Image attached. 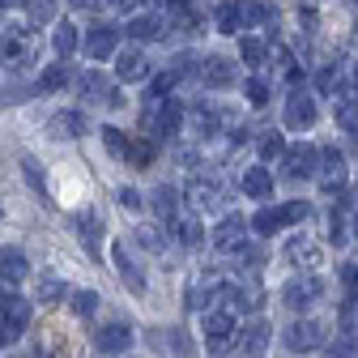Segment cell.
Instances as JSON below:
<instances>
[{
  "instance_id": "cell-6",
  "label": "cell",
  "mask_w": 358,
  "mask_h": 358,
  "mask_svg": "<svg viewBox=\"0 0 358 358\" xmlns=\"http://www.w3.org/2000/svg\"><path fill=\"white\" fill-rule=\"evenodd\" d=\"M320 150L316 145H290L286 154H282V166H286V175L290 179H307V175H320Z\"/></svg>"
},
{
  "instance_id": "cell-20",
  "label": "cell",
  "mask_w": 358,
  "mask_h": 358,
  "mask_svg": "<svg viewBox=\"0 0 358 358\" xmlns=\"http://www.w3.org/2000/svg\"><path fill=\"white\" fill-rule=\"evenodd\" d=\"M73 81V69L60 60V64H48V69H43V77H38V85L34 90H43V94H52V90H64Z\"/></svg>"
},
{
  "instance_id": "cell-25",
  "label": "cell",
  "mask_w": 358,
  "mask_h": 358,
  "mask_svg": "<svg viewBox=\"0 0 358 358\" xmlns=\"http://www.w3.org/2000/svg\"><path fill=\"white\" fill-rule=\"evenodd\" d=\"M205 337H235V311H209Z\"/></svg>"
},
{
  "instance_id": "cell-39",
  "label": "cell",
  "mask_w": 358,
  "mask_h": 358,
  "mask_svg": "<svg viewBox=\"0 0 358 358\" xmlns=\"http://www.w3.org/2000/svg\"><path fill=\"white\" fill-rule=\"evenodd\" d=\"M243 94H248L252 107H264V103H268V81H264V77H252V81L243 85Z\"/></svg>"
},
{
  "instance_id": "cell-50",
  "label": "cell",
  "mask_w": 358,
  "mask_h": 358,
  "mask_svg": "<svg viewBox=\"0 0 358 358\" xmlns=\"http://www.w3.org/2000/svg\"><path fill=\"white\" fill-rule=\"evenodd\" d=\"M111 5H120V9H128V5H137V0H111Z\"/></svg>"
},
{
  "instance_id": "cell-22",
  "label": "cell",
  "mask_w": 358,
  "mask_h": 358,
  "mask_svg": "<svg viewBox=\"0 0 358 358\" xmlns=\"http://www.w3.org/2000/svg\"><path fill=\"white\" fill-rule=\"evenodd\" d=\"M213 22H217L222 34L243 30V5H231V0H227V5H217V9H213Z\"/></svg>"
},
{
  "instance_id": "cell-21",
  "label": "cell",
  "mask_w": 358,
  "mask_h": 358,
  "mask_svg": "<svg viewBox=\"0 0 358 358\" xmlns=\"http://www.w3.org/2000/svg\"><path fill=\"white\" fill-rule=\"evenodd\" d=\"M115 77H120V81H141V77H150V64H145V56H141V52H124V56H120V69H115Z\"/></svg>"
},
{
  "instance_id": "cell-2",
  "label": "cell",
  "mask_w": 358,
  "mask_h": 358,
  "mask_svg": "<svg viewBox=\"0 0 358 358\" xmlns=\"http://www.w3.org/2000/svg\"><path fill=\"white\" fill-rule=\"evenodd\" d=\"M320 294H324V282H320L316 273H307V278H290V282L282 286V299H286V307H290V311L311 307Z\"/></svg>"
},
{
  "instance_id": "cell-8",
  "label": "cell",
  "mask_w": 358,
  "mask_h": 358,
  "mask_svg": "<svg viewBox=\"0 0 358 358\" xmlns=\"http://www.w3.org/2000/svg\"><path fill=\"white\" fill-rule=\"evenodd\" d=\"M85 132H90V124H85L81 111H60V115L48 120V137H56V141H77Z\"/></svg>"
},
{
  "instance_id": "cell-45",
  "label": "cell",
  "mask_w": 358,
  "mask_h": 358,
  "mask_svg": "<svg viewBox=\"0 0 358 358\" xmlns=\"http://www.w3.org/2000/svg\"><path fill=\"white\" fill-rule=\"evenodd\" d=\"M120 205L124 209H141V192L137 188H120Z\"/></svg>"
},
{
  "instance_id": "cell-53",
  "label": "cell",
  "mask_w": 358,
  "mask_h": 358,
  "mask_svg": "<svg viewBox=\"0 0 358 358\" xmlns=\"http://www.w3.org/2000/svg\"><path fill=\"white\" fill-rule=\"evenodd\" d=\"M0 5H22V0H0Z\"/></svg>"
},
{
  "instance_id": "cell-32",
  "label": "cell",
  "mask_w": 358,
  "mask_h": 358,
  "mask_svg": "<svg viewBox=\"0 0 358 358\" xmlns=\"http://www.w3.org/2000/svg\"><path fill=\"white\" fill-rule=\"evenodd\" d=\"M64 299V282L56 273H43L38 278V303H60Z\"/></svg>"
},
{
  "instance_id": "cell-26",
  "label": "cell",
  "mask_w": 358,
  "mask_h": 358,
  "mask_svg": "<svg viewBox=\"0 0 358 358\" xmlns=\"http://www.w3.org/2000/svg\"><path fill=\"white\" fill-rule=\"evenodd\" d=\"M248 227H252L256 235H278V231L286 227V217H282V209H260V213L248 222Z\"/></svg>"
},
{
  "instance_id": "cell-15",
  "label": "cell",
  "mask_w": 358,
  "mask_h": 358,
  "mask_svg": "<svg viewBox=\"0 0 358 358\" xmlns=\"http://www.w3.org/2000/svg\"><path fill=\"white\" fill-rule=\"evenodd\" d=\"M30 52H34L30 30H9L5 38H0V60H22V56H30Z\"/></svg>"
},
{
  "instance_id": "cell-5",
  "label": "cell",
  "mask_w": 358,
  "mask_h": 358,
  "mask_svg": "<svg viewBox=\"0 0 358 358\" xmlns=\"http://www.w3.org/2000/svg\"><path fill=\"white\" fill-rule=\"evenodd\" d=\"M73 231H77L81 248L99 260V248H103V217H99L94 209H77V213H73Z\"/></svg>"
},
{
  "instance_id": "cell-11",
  "label": "cell",
  "mask_w": 358,
  "mask_h": 358,
  "mask_svg": "<svg viewBox=\"0 0 358 358\" xmlns=\"http://www.w3.org/2000/svg\"><path fill=\"white\" fill-rule=\"evenodd\" d=\"M111 256H115V268H120V282H124L132 294H145V273H141V264L128 256V248H124V243H115V252H111Z\"/></svg>"
},
{
  "instance_id": "cell-10",
  "label": "cell",
  "mask_w": 358,
  "mask_h": 358,
  "mask_svg": "<svg viewBox=\"0 0 358 358\" xmlns=\"http://www.w3.org/2000/svg\"><path fill=\"white\" fill-rule=\"evenodd\" d=\"M26 278H30V260H26V252H22V248H0V282L17 286V282H26Z\"/></svg>"
},
{
  "instance_id": "cell-37",
  "label": "cell",
  "mask_w": 358,
  "mask_h": 358,
  "mask_svg": "<svg viewBox=\"0 0 358 358\" xmlns=\"http://www.w3.org/2000/svg\"><path fill=\"white\" fill-rule=\"evenodd\" d=\"M26 13H30V26H43V22L56 17V0H30Z\"/></svg>"
},
{
  "instance_id": "cell-1",
  "label": "cell",
  "mask_w": 358,
  "mask_h": 358,
  "mask_svg": "<svg viewBox=\"0 0 358 358\" xmlns=\"http://www.w3.org/2000/svg\"><path fill=\"white\" fill-rule=\"evenodd\" d=\"M0 329L9 333V341H17L26 329H30V299L22 294H0Z\"/></svg>"
},
{
  "instance_id": "cell-27",
  "label": "cell",
  "mask_w": 358,
  "mask_h": 358,
  "mask_svg": "<svg viewBox=\"0 0 358 358\" xmlns=\"http://www.w3.org/2000/svg\"><path fill=\"white\" fill-rule=\"evenodd\" d=\"M286 256H290L294 264H307V268H320V248H316V243H307V239H294V243L286 248Z\"/></svg>"
},
{
  "instance_id": "cell-43",
  "label": "cell",
  "mask_w": 358,
  "mask_h": 358,
  "mask_svg": "<svg viewBox=\"0 0 358 358\" xmlns=\"http://www.w3.org/2000/svg\"><path fill=\"white\" fill-rule=\"evenodd\" d=\"M282 217H286V227L303 222V217H307V201H286V205H282Z\"/></svg>"
},
{
  "instance_id": "cell-7",
  "label": "cell",
  "mask_w": 358,
  "mask_h": 358,
  "mask_svg": "<svg viewBox=\"0 0 358 358\" xmlns=\"http://www.w3.org/2000/svg\"><path fill=\"white\" fill-rule=\"evenodd\" d=\"M94 350L99 354H128L132 350V329L124 320H107L99 333H94Z\"/></svg>"
},
{
  "instance_id": "cell-38",
  "label": "cell",
  "mask_w": 358,
  "mask_h": 358,
  "mask_svg": "<svg viewBox=\"0 0 358 358\" xmlns=\"http://www.w3.org/2000/svg\"><path fill=\"white\" fill-rule=\"evenodd\" d=\"M316 85H320V94H337V90H341V69L337 64H324L316 73Z\"/></svg>"
},
{
  "instance_id": "cell-35",
  "label": "cell",
  "mask_w": 358,
  "mask_h": 358,
  "mask_svg": "<svg viewBox=\"0 0 358 358\" xmlns=\"http://www.w3.org/2000/svg\"><path fill=\"white\" fill-rule=\"evenodd\" d=\"M99 303H103V299H99L94 290H77V294H73V311H77L81 320H90V316H94V311H99Z\"/></svg>"
},
{
  "instance_id": "cell-36",
  "label": "cell",
  "mask_w": 358,
  "mask_h": 358,
  "mask_svg": "<svg viewBox=\"0 0 358 358\" xmlns=\"http://www.w3.org/2000/svg\"><path fill=\"white\" fill-rule=\"evenodd\" d=\"M239 5H243V22H252V26H264L273 17V9H268L264 0H239Z\"/></svg>"
},
{
  "instance_id": "cell-19",
  "label": "cell",
  "mask_w": 358,
  "mask_h": 358,
  "mask_svg": "<svg viewBox=\"0 0 358 358\" xmlns=\"http://www.w3.org/2000/svg\"><path fill=\"white\" fill-rule=\"evenodd\" d=\"M222 299L231 303V311H243V316H252V311L260 307V294L252 286H222Z\"/></svg>"
},
{
  "instance_id": "cell-16",
  "label": "cell",
  "mask_w": 358,
  "mask_h": 358,
  "mask_svg": "<svg viewBox=\"0 0 358 358\" xmlns=\"http://www.w3.org/2000/svg\"><path fill=\"white\" fill-rule=\"evenodd\" d=\"M243 192L252 201H268V196H273V175H268V166H252L243 175Z\"/></svg>"
},
{
  "instance_id": "cell-14",
  "label": "cell",
  "mask_w": 358,
  "mask_h": 358,
  "mask_svg": "<svg viewBox=\"0 0 358 358\" xmlns=\"http://www.w3.org/2000/svg\"><path fill=\"white\" fill-rule=\"evenodd\" d=\"M77 90H81L85 103H107V99H111V85H107V77H103L99 69L81 73V77H77Z\"/></svg>"
},
{
  "instance_id": "cell-48",
  "label": "cell",
  "mask_w": 358,
  "mask_h": 358,
  "mask_svg": "<svg viewBox=\"0 0 358 358\" xmlns=\"http://www.w3.org/2000/svg\"><path fill=\"white\" fill-rule=\"evenodd\" d=\"M73 5H77V9H94V5H99V0H73Z\"/></svg>"
},
{
  "instance_id": "cell-40",
  "label": "cell",
  "mask_w": 358,
  "mask_h": 358,
  "mask_svg": "<svg viewBox=\"0 0 358 358\" xmlns=\"http://www.w3.org/2000/svg\"><path fill=\"white\" fill-rule=\"evenodd\" d=\"M282 154H286V141L278 137V132L260 137V158H264V162H273V158H282Z\"/></svg>"
},
{
  "instance_id": "cell-41",
  "label": "cell",
  "mask_w": 358,
  "mask_h": 358,
  "mask_svg": "<svg viewBox=\"0 0 358 358\" xmlns=\"http://www.w3.org/2000/svg\"><path fill=\"white\" fill-rule=\"evenodd\" d=\"M239 52H243L248 64H264V43H260V38H243V43H239Z\"/></svg>"
},
{
  "instance_id": "cell-28",
  "label": "cell",
  "mask_w": 358,
  "mask_h": 358,
  "mask_svg": "<svg viewBox=\"0 0 358 358\" xmlns=\"http://www.w3.org/2000/svg\"><path fill=\"white\" fill-rule=\"evenodd\" d=\"M175 235H179V248H201V243H205V227H201L196 217L179 222V227H175Z\"/></svg>"
},
{
  "instance_id": "cell-51",
  "label": "cell",
  "mask_w": 358,
  "mask_h": 358,
  "mask_svg": "<svg viewBox=\"0 0 358 358\" xmlns=\"http://www.w3.org/2000/svg\"><path fill=\"white\" fill-rule=\"evenodd\" d=\"M354 103H358V69H354Z\"/></svg>"
},
{
  "instance_id": "cell-33",
  "label": "cell",
  "mask_w": 358,
  "mask_h": 358,
  "mask_svg": "<svg viewBox=\"0 0 358 358\" xmlns=\"http://www.w3.org/2000/svg\"><path fill=\"white\" fill-rule=\"evenodd\" d=\"M52 43H56V52H60V56H69V52H77V48H81V38H77V30H73L69 22H64V26H56Z\"/></svg>"
},
{
  "instance_id": "cell-3",
  "label": "cell",
  "mask_w": 358,
  "mask_h": 358,
  "mask_svg": "<svg viewBox=\"0 0 358 358\" xmlns=\"http://www.w3.org/2000/svg\"><path fill=\"white\" fill-rule=\"evenodd\" d=\"M81 48H85L90 60H107V56H115V48H120V30H115L111 22H94Z\"/></svg>"
},
{
  "instance_id": "cell-30",
  "label": "cell",
  "mask_w": 358,
  "mask_h": 358,
  "mask_svg": "<svg viewBox=\"0 0 358 358\" xmlns=\"http://www.w3.org/2000/svg\"><path fill=\"white\" fill-rule=\"evenodd\" d=\"M154 154H158V150H154V141H141V137H137V141H132V145H128V162H132V166H137V171H145V166H154Z\"/></svg>"
},
{
  "instance_id": "cell-4",
  "label": "cell",
  "mask_w": 358,
  "mask_h": 358,
  "mask_svg": "<svg viewBox=\"0 0 358 358\" xmlns=\"http://www.w3.org/2000/svg\"><path fill=\"white\" fill-rule=\"evenodd\" d=\"M286 345L294 354H311V350H320L324 345V324L320 320H294L286 329Z\"/></svg>"
},
{
  "instance_id": "cell-23",
  "label": "cell",
  "mask_w": 358,
  "mask_h": 358,
  "mask_svg": "<svg viewBox=\"0 0 358 358\" xmlns=\"http://www.w3.org/2000/svg\"><path fill=\"white\" fill-rule=\"evenodd\" d=\"M154 213H158L162 222H175V213H179V192L166 188V184H158V188H154Z\"/></svg>"
},
{
  "instance_id": "cell-29",
  "label": "cell",
  "mask_w": 358,
  "mask_h": 358,
  "mask_svg": "<svg viewBox=\"0 0 358 358\" xmlns=\"http://www.w3.org/2000/svg\"><path fill=\"white\" fill-rule=\"evenodd\" d=\"M217 124H222V115H217L213 107H196V111H192V128H196V137H213Z\"/></svg>"
},
{
  "instance_id": "cell-31",
  "label": "cell",
  "mask_w": 358,
  "mask_h": 358,
  "mask_svg": "<svg viewBox=\"0 0 358 358\" xmlns=\"http://www.w3.org/2000/svg\"><path fill=\"white\" fill-rule=\"evenodd\" d=\"M22 175H26V184H30L38 196H48V179H43V162H38V158H22Z\"/></svg>"
},
{
  "instance_id": "cell-9",
  "label": "cell",
  "mask_w": 358,
  "mask_h": 358,
  "mask_svg": "<svg viewBox=\"0 0 358 358\" xmlns=\"http://www.w3.org/2000/svg\"><path fill=\"white\" fill-rule=\"evenodd\" d=\"M243 231H248V222L239 217V213H227L217 222V231H213V243L222 248V252H239L243 248Z\"/></svg>"
},
{
  "instance_id": "cell-34",
  "label": "cell",
  "mask_w": 358,
  "mask_h": 358,
  "mask_svg": "<svg viewBox=\"0 0 358 358\" xmlns=\"http://www.w3.org/2000/svg\"><path fill=\"white\" fill-rule=\"evenodd\" d=\"M99 132H103V145H107L111 154H120V158H128V145H132V141L124 137V132H120L115 124H107V128H99Z\"/></svg>"
},
{
  "instance_id": "cell-24",
  "label": "cell",
  "mask_w": 358,
  "mask_h": 358,
  "mask_svg": "<svg viewBox=\"0 0 358 358\" xmlns=\"http://www.w3.org/2000/svg\"><path fill=\"white\" fill-rule=\"evenodd\" d=\"M158 30H162V22L154 17V13H141V17H132L128 22V38H137V43H150V38H158Z\"/></svg>"
},
{
  "instance_id": "cell-17",
  "label": "cell",
  "mask_w": 358,
  "mask_h": 358,
  "mask_svg": "<svg viewBox=\"0 0 358 358\" xmlns=\"http://www.w3.org/2000/svg\"><path fill=\"white\" fill-rule=\"evenodd\" d=\"M188 196H192V205L196 209H213L217 201H222V184H217V179H192V188H188Z\"/></svg>"
},
{
  "instance_id": "cell-46",
  "label": "cell",
  "mask_w": 358,
  "mask_h": 358,
  "mask_svg": "<svg viewBox=\"0 0 358 358\" xmlns=\"http://www.w3.org/2000/svg\"><path fill=\"white\" fill-rule=\"evenodd\" d=\"M231 341H235V337H205L209 354H227V350H231Z\"/></svg>"
},
{
  "instance_id": "cell-47",
  "label": "cell",
  "mask_w": 358,
  "mask_h": 358,
  "mask_svg": "<svg viewBox=\"0 0 358 358\" xmlns=\"http://www.w3.org/2000/svg\"><path fill=\"white\" fill-rule=\"evenodd\" d=\"M137 239H141V248H154V252H158V248H162V243H158V235H154V231H137Z\"/></svg>"
},
{
  "instance_id": "cell-42",
  "label": "cell",
  "mask_w": 358,
  "mask_h": 358,
  "mask_svg": "<svg viewBox=\"0 0 358 358\" xmlns=\"http://www.w3.org/2000/svg\"><path fill=\"white\" fill-rule=\"evenodd\" d=\"M337 278H341L345 294H350V299H358V264H341V268H337Z\"/></svg>"
},
{
  "instance_id": "cell-49",
  "label": "cell",
  "mask_w": 358,
  "mask_h": 358,
  "mask_svg": "<svg viewBox=\"0 0 358 358\" xmlns=\"http://www.w3.org/2000/svg\"><path fill=\"white\" fill-rule=\"evenodd\" d=\"M345 132H350V137H354V150H358V124H354V128H345Z\"/></svg>"
},
{
  "instance_id": "cell-12",
  "label": "cell",
  "mask_w": 358,
  "mask_h": 358,
  "mask_svg": "<svg viewBox=\"0 0 358 358\" xmlns=\"http://www.w3.org/2000/svg\"><path fill=\"white\" fill-rule=\"evenodd\" d=\"M311 124H316V103H311L307 94H290V99H286V128L303 132V128H311Z\"/></svg>"
},
{
  "instance_id": "cell-44",
  "label": "cell",
  "mask_w": 358,
  "mask_h": 358,
  "mask_svg": "<svg viewBox=\"0 0 358 358\" xmlns=\"http://www.w3.org/2000/svg\"><path fill=\"white\" fill-rule=\"evenodd\" d=\"M329 239H333V243H345V239H350V235H345V217H341L337 209L329 213Z\"/></svg>"
},
{
  "instance_id": "cell-52",
  "label": "cell",
  "mask_w": 358,
  "mask_h": 358,
  "mask_svg": "<svg viewBox=\"0 0 358 358\" xmlns=\"http://www.w3.org/2000/svg\"><path fill=\"white\" fill-rule=\"evenodd\" d=\"M354 239H358V213H354Z\"/></svg>"
},
{
  "instance_id": "cell-18",
  "label": "cell",
  "mask_w": 358,
  "mask_h": 358,
  "mask_svg": "<svg viewBox=\"0 0 358 358\" xmlns=\"http://www.w3.org/2000/svg\"><path fill=\"white\" fill-rule=\"evenodd\" d=\"M264 345H268V324H264V320H252V324L243 329V337H239V350H243L248 358H260Z\"/></svg>"
},
{
  "instance_id": "cell-13",
  "label": "cell",
  "mask_w": 358,
  "mask_h": 358,
  "mask_svg": "<svg viewBox=\"0 0 358 358\" xmlns=\"http://www.w3.org/2000/svg\"><path fill=\"white\" fill-rule=\"evenodd\" d=\"M231 81H235V64H231V60L209 56V60L201 64V85H209V90H227Z\"/></svg>"
}]
</instances>
